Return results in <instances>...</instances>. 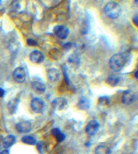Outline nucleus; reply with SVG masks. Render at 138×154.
I'll use <instances>...</instances> for the list:
<instances>
[{
    "label": "nucleus",
    "mask_w": 138,
    "mask_h": 154,
    "mask_svg": "<svg viewBox=\"0 0 138 154\" xmlns=\"http://www.w3.org/2000/svg\"><path fill=\"white\" fill-rule=\"evenodd\" d=\"M126 63V57L121 53L114 54L109 60L110 67L115 72H119L121 71L124 68Z\"/></svg>",
    "instance_id": "obj_1"
},
{
    "label": "nucleus",
    "mask_w": 138,
    "mask_h": 154,
    "mask_svg": "<svg viewBox=\"0 0 138 154\" xmlns=\"http://www.w3.org/2000/svg\"><path fill=\"white\" fill-rule=\"evenodd\" d=\"M104 12L108 18L116 19L121 15L122 8L118 3L114 1H110L105 6Z\"/></svg>",
    "instance_id": "obj_2"
},
{
    "label": "nucleus",
    "mask_w": 138,
    "mask_h": 154,
    "mask_svg": "<svg viewBox=\"0 0 138 154\" xmlns=\"http://www.w3.org/2000/svg\"><path fill=\"white\" fill-rule=\"evenodd\" d=\"M53 32L55 35L61 39H65L69 36L70 33L69 29L67 27L62 25L54 26Z\"/></svg>",
    "instance_id": "obj_3"
},
{
    "label": "nucleus",
    "mask_w": 138,
    "mask_h": 154,
    "mask_svg": "<svg viewBox=\"0 0 138 154\" xmlns=\"http://www.w3.org/2000/svg\"><path fill=\"white\" fill-rule=\"evenodd\" d=\"M136 100V93L130 90H126L124 92L122 96V102L126 105H130L133 104Z\"/></svg>",
    "instance_id": "obj_4"
},
{
    "label": "nucleus",
    "mask_w": 138,
    "mask_h": 154,
    "mask_svg": "<svg viewBox=\"0 0 138 154\" xmlns=\"http://www.w3.org/2000/svg\"><path fill=\"white\" fill-rule=\"evenodd\" d=\"M13 78L18 83H23L26 78L25 71L22 67H18L13 71Z\"/></svg>",
    "instance_id": "obj_5"
},
{
    "label": "nucleus",
    "mask_w": 138,
    "mask_h": 154,
    "mask_svg": "<svg viewBox=\"0 0 138 154\" xmlns=\"http://www.w3.org/2000/svg\"><path fill=\"white\" fill-rule=\"evenodd\" d=\"M32 110L36 113H41L44 108V103L39 98H34L30 102Z\"/></svg>",
    "instance_id": "obj_6"
},
{
    "label": "nucleus",
    "mask_w": 138,
    "mask_h": 154,
    "mask_svg": "<svg viewBox=\"0 0 138 154\" xmlns=\"http://www.w3.org/2000/svg\"><path fill=\"white\" fill-rule=\"evenodd\" d=\"M99 128V123L96 120H92L90 121L86 127V132L89 136H94Z\"/></svg>",
    "instance_id": "obj_7"
},
{
    "label": "nucleus",
    "mask_w": 138,
    "mask_h": 154,
    "mask_svg": "<svg viewBox=\"0 0 138 154\" xmlns=\"http://www.w3.org/2000/svg\"><path fill=\"white\" fill-rule=\"evenodd\" d=\"M15 128L18 132L27 133L32 130V124L29 121L24 120L16 123Z\"/></svg>",
    "instance_id": "obj_8"
},
{
    "label": "nucleus",
    "mask_w": 138,
    "mask_h": 154,
    "mask_svg": "<svg viewBox=\"0 0 138 154\" xmlns=\"http://www.w3.org/2000/svg\"><path fill=\"white\" fill-rule=\"evenodd\" d=\"M51 105L54 110L61 111L65 108L67 106V101L63 98H57L52 101Z\"/></svg>",
    "instance_id": "obj_9"
},
{
    "label": "nucleus",
    "mask_w": 138,
    "mask_h": 154,
    "mask_svg": "<svg viewBox=\"0 0 138 154\" xmlns=\"http://www.w3.org/2000/svg\"><path fill=\"white\" fill-rule=\"evenodd\" d=\"M30 60L34 63H41L44 61L45 57L44 54L40 51L35 50L32 51L29 55Z\"/></svg>",
    "instance_id": "obj_10"
},
{
    "label": "nucleus",
    "mask_w": 138,
    "mask_h": 154,
    "mask_svg": "<svg viewBox=\"0 0 138 154\" xmlns=\"http://www.w3.org/2000/svg\"><path fill=\"white\" fill-rule=\"evenodd\" d=\"M32 88L33 90L39 94H42L44 93L46 90V86L45 85L38 81H33L32 82Z\"/></svg>",
    "instance_id": "obj_11"
},
{
    "label": "nucleus",
    "mask_w": 138,
    "mask_h": 154,
    "mask_svg": "<svg viewBox=\"0 0 138 154\" xmlns=\"http://www.w3.org/2000/svg\"><path fill=\"white\" fill-rule=\"evenodd\" d=\"M77 106L80 110H87L90 107V101L86 96H82L78 102Z\"/></svg>",
    "instance_id": "obj_12"
},
{
    "label": "nucleus",
    "mask_w": 138,
    "mask_h": 154,
    "mask_svg": "<svg viewBox=\"0 0 138 154\" xmlns=\"http://www.w3.org/2000/svg\"><path fill=\"white\" fill-rule=\"evenodd\" d=\"M48 79L52 82L57 81L60 77V72L56 68H50L47 71Z\"/></svg>",
    "instance_id": "obj_13"
},
{
    "label": "nucleus",
    "mask_w": 138,
    "mask_h": 154,
    "mask_svg": "<svg viewBox=\"0 0 138 154\" xmlns=\"http://www.w3.org/2000/svg\"><path fill=\"white\" fill-rule=\"evenodd\" d=\"M19 102H20V100L18 98H13L9 101V102H8L7 108L8 112L11 114H13L16 112Z\"/></svg>",
    "instance_id": "obj_14"
},
{
    "label": "nucleus",
    "mask_w": 138,
    "mask_h": 154,
    "mask_svg": "<svg viewBox=\"0 0 138 154\" xmlns=\"http://www.w3.org/2000/svg\"><path fill=\"white\" fill-rule=\"evenodd\" d=\"M51 134H52V136L55 139H56L58 143L62 142V141L64 140V139H65V138H66L65 134L62 133L61 132V131L59 128H53L51 131Z\"/></svg>",
    "instance_id": "obj_15"
},
{
    "label": "nucleus",
    "mask_w": 138,
    "mask_h": 154,
    "mask_svg": "<svg viewBox=\"0 0 138 154\" xmlns=\"http://www.w3.org/2000/svg\"><path fill=\"white\" fill-rule=\"evenodd\" d=\"M120 81V78L119 76L116 74L110 75L105 81L106 83L112 87H115L118 84Z\"/></svg>",
    "instance_id": "obj_16"
},
{
    "label": "nucleus",
    "mask_w": 138,
    "mask_h": 154,
    "mask_svg": "<svg viewBox=\"0 0 138 154\" xmlns=\"http://www.w3.org/2000/svg\"><path fill=\"white\" fill-rule=\"evenodd\" d=\"M95 154H112V150L105 144H99L95 150Z\"/></svg>",
    "instance_id": "obj_17"
},
{
    "label": "nucleus",
    "mask_w": 138,
    "mask_h": 154,
    "mask_svg": "<svg viewBox=\"0 0 138 154\" xmlns=\"http://www.w3.org/2000/svg\"><path fill=\"white\" fill-rule=\"evenodd\" d=\"M16 140L15 137L13 135H8L3 140V146L4 148H8L12 146Z\"/></svg>",
    "instance_id": "obj_18"
},
{
    "label": "nucleus",
    "mask_w": 138,
    "mask_h": 154,
    "mask_svg": "<svg viewBox=\"0 0 138 154\" xmlns=\"http://www.w3.org/2000/svg\"><path fill=\"white\" fill-rule=\"evenodd\" d=\"M36 149L38 151V152L40 154H44L47 151V145L45 142L42 141H40L36 143Z\"/></svg>",
    "instance_id": "obj_19"
},
{
    "label": "nucleus",
    "mask_w": 138,
    "mask_h": 154,
    "mask_svg": "<svg viewBox=\"0 0 138 154\" xmlns=\"http://www.w3.org/2000/svg\"><path fill=\"white\" fill-rule=\"evenodd\" d=\"M21 141L24 144H29V145H35L37 143L36 139L31 136H25L23 137Z\"/></svg>",
    "instance_id": "obj_20"
},
{
    "label": "nucleus",
    "mask_w": 138,
    "mask_h": 154,
    "mask_svg": "<svg viewBox=\"0 0 138 154\" xmlns=\"http://www.w3.org/2000/svg\"><path fill=\"white\" fill-rule=\"evenodd\" d=\"M69 62L71 63H79V57L76 54H71L69 56L68 59Z\"/></svg>",
    "instance_id": "obj_21"
},
{
    "label": "nucleus",
    "mask_w": 138,
    "mask_h": 154,
    "mask_svg": "<svg viewBox=\"0 0 138 154\" xmlns=\"http://www.w3.org/2000/svg\"><path fill=\"white\" fill-rule=\"evenodd\" d=\"M109 99L108 97L106 96H102V97H100L99 98V103L100 104H102L103 105H106L109 104Z\"/></svg>",
    "instance_id": "obj_22"
},
{
    "label": "nucleus",
    "mask_w": 138,
    "mask_h": 154,
    "mask_svg": "<svg viewBox=\"0 0 138 154\" xmlns=\"http://www.w3.org/2000/svg\"><path fill=\"white\" fill-rule=\"evenodd\" d=\"M27 45L31 46H38V43L37 42H36L35 40L32 39V38H28L27 40Z\"/></svg>",
    "instance_id": "obj_23"
},
{
    "label": "nucleus",
    "mask_w": 138,
    "mask_h": 154,
    "mask_svg": "<svg viewBox=\"0 0 138 154\" xmlns=\"http://www.w3.org/2000/svg\"><path fill=\"white\" fill-rule=\"evenodd\" d=\"M63 72H64V78H65V80H66V83L68 84V85H70V80H69V78L68 76V75H67V73L66 72V71L63 69Z\"/></svg>",
    "instance_id": "obj_24"
},
{
    "label": "nucleus",
    "mask_w": 138,
    "mask_h": 154,
    "mask_svg": "<svg viewBox=\"0 0 138 154\" xmlns=\"http://www.w3.org/2000/svg\"><path fill=\"white\" fill-rule=\"evenodd\" d=\"M133 23L137 26V23H138V17H137V15H136L133 18Z\"/></svg>",
    "instance_id": "obj_25"
},
{
    "label": "nucleus",
    "mask_w": 138,
    "mask_h": 154,
    "mask_svg": "<svg viewBox=\"0 0 138 154\" xmlns=\"http://www.w3.org/2000/svg\"><path fill=\"white\" fill-rule=\"evenodd\" d=\"M4 94H5V90L3 88H0V98H3L4 96Z\"/></svg>",
    "instance_id": "obj_26"
},
{
    "label": "nucleus",
    "mask_w": 138,
    "mask_h": 154,
    "mask_svg": "<svg viewBox=\"0 0 138 154\" xmlns=\"http://www.w3.org/2000/svg\"><path fill=\"white\" fill-rule=\"evenodd\" d=\"M0 154H10V153H9V150H8L5 149V150H3V151H1V152H0Z\"/></svg>",
    "instance_id": "obj_27"
},
{
    "label": "nucleus",
    "mask_w": 138,
    "mask_h": 154,
    "mask_svg": "<svg viewBox=\"0 0 138 154\" xmlns=\"http://www.w3.org/2000/svg\"><path fill=\"white\" fill-rule=\"evenodd\" d=\"M85 145L87 146V147H89L90 146V142H87L86 144H85Z\"/></svg>",
    "instance_id": "obj_28"
},
{
    "label": "nucleus",
    "mask_w": 138,
    "mask_h": 154,
    "mask_svg": "<svg viewBox=\"0 0 138 154\" xmlns=\"http://www.w3.org/2000/svg\"><path fill=\"white\" fill-rule=\"evenodd\" d=\"M135 76H136V78L137 79V71L136 72V74H135Z\"/></svg>",
    "instance_id": "obj_29"
}]
</instances>
